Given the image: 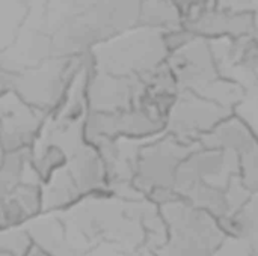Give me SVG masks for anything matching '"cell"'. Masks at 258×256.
I'll return each mask as SVG.
<instances>
[{
	"mask_svg": "<svg viewBox=\"0 0 258 256\" xmlns=\"http://www.w3.org/2000/svg\"><path fill=\"white\" fill-rule=\"evenodd\" d=\"M33 244L56 256H156L166 228L145 196L104 193L24 225Z\"/></svg>",
	"mask_w": 258,
	"mask_h": 256,
	"instance_id": "6da1fadb",
	"label": "cell"
},
{
	"mask_svg": "<svg viewBox=\"0 0 258 256\" xmlns=\"http://www.w3.org/2000/svg\"><path fill=\"white\" fill-rule=\"evenodd\" d=\"M174 193L209 211L221 223L239 211L251 195L240 178L237 155L230 149L201 145L180 164Z\"/></svg>",
	"mask_w": 258,
	"mask_h": 256,
	"instance_id": "7a4b0ae2",
	"label": "cell"
},
{
	"mask_svg": "<svg viewBox=\"0 0 258 256\" xmlns=\"http://www.w3.org/2000/svg\"><path fill=\"white\" fill-rule=\"evenodd\" d=\"M159 210L166 238L156 256H212L228 237L213 214L180 198L160 204Z\"/></svg>",
	"mask_w": 258,
	"mask_h": 256,
	"instance_id": "3957f363",
	"label": "cell"
},
{
	"mask_svg": "<svg viewBox=\"0 0 258 256\" xmlns=\"http://www.w3.org/2000/svg\"><path fill=\"white\" fill-rule=\"evenodd\" d=\"M198 146L200 143L183 142L168 131L147 139L136 157L133 187L157 205L175 199L174 181L177 170Z\"/></svg>",
	"mask_w": 258,
	"mask_h": 256,
	"instance_id": "277c9868",
	"label": "cell"
},
{
	"mask_svg": "<svg viewBox=\"0 0 258 256\" xmlns=\"http://www.w3.org/2000/svg\"><path fill=\"white\" fill-rule=\"evenodd\" d=\"M163 32L136 27L92 50L94 68L116 75H138L142 80L166 62Z\"/></svg>",
	"mask_w": 258,
	"mask_h": 256,
	"instance_id": "5b68a950",
	"label": "cell"
},
{
	"mask_svg": "<svg viewBox=\"0 0 258 256\" xmlns=\"http://www.w3.org/2000/svg\"><path fill=\"white\" fill-rule=\"evenodd\" d=\"M234 112L194 91L178 89L166 118V130L183 142L200 143V139Z\"/></svg>",
	"mask_w": 258,
	"mask_h": 256,
	"instance_id": "8992f818",
	"label": "cell"
},
{
	"mask_svg": "<svg viewBox=\"0 0 258 256\" xmlns=\"http://www.w3.org/2000/svg\"><path fill=\"white\" fill-rule=\"evenodd\" d=\"M166 63L175 77L178 89H189L197 94L221 77L210 41L203 36L195 35L180 48L171 51Z\"/></svg>",
	"mask_w": 258,
	"mask_h": 256,
	"instance_id": "52a82bcc",
	"label": "cell"
},
{
	"mask_svg": "<svg viewBox=\"0 0 258 256\" xmlns=\"http://www.w3.org/2000/svg\"><path fill=\"white\" fill-rule=\"evenodd\" d=\"M145 81L138 75H116L94 68L88 72L86 100L89 110H124L135 107Z\"/></svg>",
	"mask_w": 258,
	"mask_h": 256,
	"instance_id": "ba28073f",
	"label": "cell"
},
{
	"mask_svg": "<svg viewBox=\"0 0 258 256\" xmlns=\"http://www.w3.org/2000/svg\"><path fill=\"white\" fill-rule=\"evenodd\" d=\"M183 27L206 39L240 38L255 33V12L207 8L194 18L184 21Z\"/></svg>",
	"mask_w": 258,
	"mask_h": 256,
	"instance_id": "9c48e42d",
	"label": "cell"
},
{
	"mask_svg": "<svg viewBox=\"0 0 258 256\" xmlns=\"http://www.w3.org/2000/svg\"><path fill=\"white\" fill-rule=\"evenodd\" d=\"M48 118L24 104L21 100L0 118V142L5 151L33 148L41 137Z\"/></svg>",
	"mask_w": 258,
	"mask_h": 256,
	"instance_id": "30bf717a",
	"label": "cell"
},
{
	"mask_svg": "<svg viewBox=\"0 0 258 256\" xmlns=\"http://www.w3.org/2000/svg\"><path fill=\"white\" fill-rule=\"evenodd\" d=\"M138 27L169 32L183 27V21L174 0H142Z\"/></svg>",
	"mask_w": 258,
	"mask_h": 256,
	"instance_id": "8fae6325",
	"label": "cell"
},
{
	"mask_svg": "<svg viewBox=\"0 0 258 256\" xmlns=\"http://www.w3.org/2000/svg\"><path fill=\"white\" fill-rule=\"evenodd\" d=\"M240 178L245 187L252 193L258 190V134L243 145L237 152Z\"/></svg>",
	"mask_w": 258,
	"mask_h": 256,
	"instance_id": "7c38bea8",
	"label": "cell"
},
{
	"mask_svg": "<svg viewBox=\"0 0 258 256\" xmlns=\"http://www.w3.org/2000/svg\"><path fill=\"white\" fill-rule=\"evenodd\" d=\"M32 246L33 240L24 226L0 228V256H26Z\"/></svg>",
	"mask_w": 258,
	"mask_h": 256,
	"instance_id": "4fadbf2b",
	"label": "cell"
},
{
	"mask_svg": "<svg viewBox=\"0 0 258 256\" xmlns=\"http://www.w3.org/2000/svg\"><path fill=\"white\" fill-rule=\"evenodd\" d=\"M212 256H255V253L248 240L228 235L222 246Z\"/></svg>",
	"mask_w": 258,
	"mask_h": 256,
	"instance_id": "5bb4252c",
	"label": "cell"
},
{
	"mask_svg": "<svg viewBox=\"0 0 258 256\" xmlns=\"http://www.w3.org/2000/svg\"><path fill=\"white\" fill-rule=\"evenodd\" d=\"M210 8L236 11V12H255L258 0H209Z\"/></svg>",
	"mask_w": 258,
	"mask_h": 256,
	"instance_id": "9a60e30c",
	"label": "cell"
},
{
	"mask_svg": "<svg viewBox=\"0 0 258 256\" xmlns=\"http://www.w3.org/2000/svg\"><path fill=\"white\" fill-rule=\"evenodd\" d=\"M174 3H175L177 9L180 11L183 23L194 18L204 9L210 8L209 0H174Z\"/></svg>",
	"mask_w": 258,
	"mask_h": 256,
	"instance_id": "2e32d148",
	"label": "cell"
},
{
	"mask_svg": "<svg viewBox=\"0 0 258 256\" xmlns=\"http://www.w3.org/2000/svg\"><path fill=\"white\" fill-rule=\"evenodd\" d=\"M26 256H56V255H53V253H50V252L44 250L42 247H39V246L33 244V246L30 247V250L27 252V255Z\"/></svg>",
	"mask_w": 258,
	"mask_h": 256,
	"instance_id": "e0dca14e",
	"label": "cell"
},
{
	"mask_svg": "<svg viewBox=\"0 0 258 256\" xmlns=\"http://www.w3.org/2000/svg\"><path fill=\"white\" fill-rule=\"evenodd\" d=\"M3 154H5V149H3V146H2V142H0V161H2V157H3Z\"/></svg>",
	"mask_w": 258,
	"mask_h": 256,
	"instance_id": "ac0fdd59",
	"label": "cell"
}]
</instances>
